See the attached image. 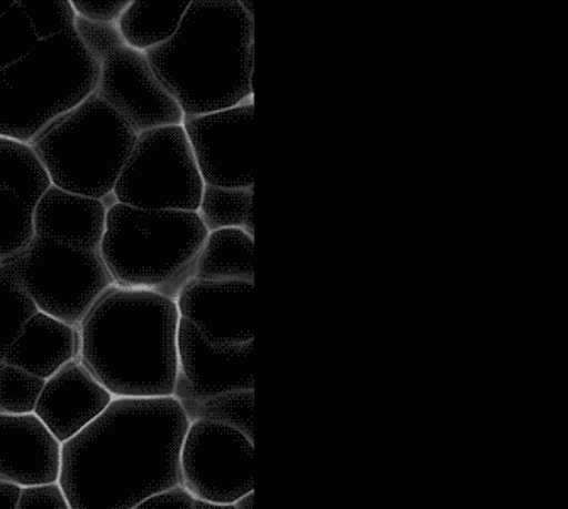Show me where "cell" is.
Here are the masks:
<instances>
[{
    "mask_svg": "<svg viewBox=\"0 0 568 509\" xmlns=\"http://www.w3.org/2000/svg\"><path fill=\"white\" fill-rule=\"evenodd\" d=\"M189 427L175 396L112 399L62 444L58 482L70 509H136L143 499L181 485Z\"/></svg>",
    "mask_w": 568,
    "mask_h": 509,
    "instance_id": "1",
    "label": "cell"
},
{
    "mask_svg": "<svg viewBox=\"0 0 568 509\" xmlns=\"http://www.w3.org/2000/svg\"><path fill=\"white\" fill-rule=\"evenodd\" d=\"M179 323L176 301L114 284L79 325L80 357L114 398L173 396Z\"/></svg>",
    "mask_w": 568,
    "mask_h": 509,
    "instance_id": "2",
    "label": "cell"
},
{
    "mask_svg": "<svg viewBox=\"0 0 568 509\" xmlns=\"http://www.w3.org/2000/svg\"><path fill=\"white\" fill-rule=\"evenodd\" d=\"M144 54L184 116L255 99V18L240 0H194L176 33Z\"/></svg>",
    "mask_w": 568,
    "mask_h": 509,
    "instance_id": "3",
    "label": "cell"
},
{
    "mask_svg": "<svg viewBox=\"0 0 568 509\" xmlns=\"http://www.w3.org/2000/svg\"><path fill=\"white\" fill-rule=\"evenodd\" d=\"M209 232L192 211H148L115 204L108 211L101 255L115 286L175 301Z\"/></svg>",
    "mask_w": 568,
    "mask_h": 509,
    "instance_id": "4",
    "label": "cell"
},
{
    "mask_svg": "<svg viewBox=\"0 0 568 509\" xmlns=\"http://www.w3.org/2000/svg\"><path fill=\"white\" fill-rule=\"evenodd\" d=\"M101 65L75 26L40 41L0 72V136L29 145L48 124L91 98Z\"/></svg>",
    "mask_w": 568,
    "mask_h": 509,
    "instance_id": "5",
    "label": "cell"
},
{
    "mask_svg": "<svg viewBox=\"0 0 568 509\" xmlns=\"http://www.w3.org/2000/svg\"><path fill=\"white\" fill-rule=\"evenodd\" d=\"M136 138L111 105L92 94L48 124L29 146L43 163L51 184L102 200L114 192Z\"/></svg>",
    "mask_w": 568,
    "mask_h": 509,
    "instance_id": "6",
    "label": "cell"
},
{
    "mask_svg": "<svg viewBox=\"0 0 568 509\" xmlns=\"http://www.w3.org/2000/svg\"><path fill=\"white\" fill-rule=\"evenodd\" d=\"M0 268L18 282L38 309L73 326L114 286L101 253L37 235L21 252L0 261Z\"/></svg>",
    "mask_w": 568,
    "mask_h": 509,
    "instance_id": "7",
    "label": "cell"
},
{
    "mask_svg": "<svg viewBox=\"0 0 568 509\" xmlns=\"http://www.w3.org/2000/svg\"><path fill=\"white\" fill-rule=\"evenodd\" d=\"M204 181L182 124L138 134L115 182L119 204L148 211H192L201 206Z\"/></svg>",
    "mask_w": 568,
    "mask_h": 509,
    "instance_id": "8",
    "label": "cell"
},
{
    "mask_svg": "<svg viewBox=\"0 0 568 509\" xmlns=\"http://www.w3.org/2000/svg\"><path fill=\"white\" fill-rule=\"evenodd\" d=\"M181 470L195 498L234 506L255 489V444L230 425L197 419L182 445Z\"/></svg>",
    "mask_w": 568,
    "mask_h": 509,
    "instance_id": "9",
    "label": "cell"
},
{
    "mask_svg": "<svg viewBox=\"0 0 568 509\" xmlns=\"http://www.w3.org/2000/svg\"><path fill=\"white\" fill-rule=\"evenodd\" d=\"M255 99L236 108L184 116L185 134L205 185H255Z\"/></svg>",
    "mask_w": 568,
    "mask_h": 509,
    "instance_id": "10",
    "label": "cell"
},
{
    "mask_svg": "<svg viewBox=\"0 0 568 509\" xmlns=\"http://www.w3.org/2000/svg\"><path fill=\"white\" fill-rule=\"evenodd\" d=\"M95 95L111 105L134 133L184 123V112L153 72L146 54L119 48L101 63Z\"/></svg>",
    "mask_w": 568,
    "mask_h": 509,
    "instance_id": "11",
    "label": "cell"
},
{
    "mask_svg": "<svg viewBox=\"0 0 568 509\" xmlns=\"http://www.w3.org/2000/svg\"><path fill=\"white\" fill-rule=\"evenodd\" d=\"M176 345L175 398H209L231 390L255 389L253 339L240 345H214L187 319L181 318Z\"/></svg>",
    "mask_w": 568,
    "mask_h": 509,
    "instance_id": "12",
    "label": "cell"
},
{
    "mask_svg": "<svg viewBox=\"0 0 568 509\" xmlns=\"http://www.w3.org/2000/svg\"><path fill=\"white\" fill-rule=\"evenodd\" d=\"M253 282L192 278L176 297L187 319L214 345H240L255 339Z\"/></svg>",
    "mask_w": 568,
    "mask_h": 509,
    "instance_id": "13",
    "label": "cell"
},
{
    "mask_svg": "<svg viewBox=\"0 0 568 509\" xmlns=\"http://www.w3.org/2000/svg\"><path fill=\"white\" fill-rule=\"evenodd\" d=\"M112 399L111 390L77 357L44 380L34 415L63 444L99 418Z\"/></svg>",
    "mask_w": 568,
    "mask_h": 509,
    "instance_id": "14",
    "label": "cell"
},
{
    "mask_svg": "<svg viewBox=\"0 0 568 509\" xmlns=\"http://www.w3.org/2000/svg\"><path fill=\"white\" fill-rule=\"evenodd\" d=\"M62 441L34 413L0 415V479L33 486L57 482Z\"/></svg>",
    "mask_w": 568,
    "mask_h": 509,
    "instance_id": "15",
    "label": "cell"
},
{
    "mask_svg": "<svg viewBox=\"0 0 568 509\" xmlns=\"http://www.w3.org/2000/svg\"><path fill=\"white\" fill-rule=\"evenodd\" d=\"M34 235L101 253L108 210L101 200L51 185L34 207Z\"/></svg>",
    "mask_w": 568,
    "mask_h": 509,
    "instance_id": "16",
    "label": "cell"
},
{
    "mask_svg": "<svg viewBox=\"0 0 568 509\" xmlns=\"http://www.w3.org/2000/svg\"><path fill=\"white\" fill-rule=\"evenodd\" d=\"M82 336L79 326L60 322L38 309L26 323L4 362L47 380L73 358L80 357Z\"/></svg>",
    "mask_w": 568,
    "mask_h": 509,
    "instance_id": "17",
    "label": "cell"
},
{
    "mask_svg": "<svg viewBox=\"0 0 568 509\" xmlns=\"http://www.w3.org/2000/svg\"><path fill=\"white\" fill-rule=\"evenodd\" d=\"M253 246L255 238L243 230L224 228L209 233L192 265V278L255 284Z\"/></svg>",
    "mask_w": 568,
    "mask_h": 509,
    "instance_id": "18",
    "label": "cell"
},
{
    "mask_svg": "<svg viewBox=\"0 0 568 509\" xmlns=\"http://www.w3.org/2000/svg\"><path fill=\"white\" fill-rule=\"evenodd\" d=\"M191 2L150 4L131 0L130 8L118 21L119 33L126 47L146 53L166 43L179 30Z\"/></svg>",
    "mask_w": 568,
    "mask_h": 509,
    "instance_id": "19",
    "label": "cell"
},
{
    "mask_svg": "<svg viewBox=\"0 0 568 509\" xmlns=\"http://www.w3.org/2000/svg\"><path fill=\"white\" fill-rule=\"evenodd\" d=\"M50 175L31 146L0 136V187L11 189L31 207L51 187Z\"/></svg>",
    "mask_w": 568,
    "mask_h": 509,
    "instance_id": "20",
    "label": "cell"
},
{
    "mask_svg": "<svg viewBox=\"0 0 568 509\" xmlns=\"http://www.w3.org/2000/svg\"><path fill=\"white\" fill-rule=\"evenodd\" d=\"M253 187H216L205 185L202 191L199 217L207 232L224 228H237L255 238V221H253Z\"/></svg>",
    "mask_w": 568,
    "mask_h": 509,
    "instance_id": "21",
    "label": "cell"
},
{
    "mask_svg": "<svg viewBox=\"0 0 568 509\" xmlns=\"http://www.w3.org/2000/svg\"><path fill=\"white\" fill-rule=\"evenodd\" d=\"M176 399L181 401L189 421L207 419V421L224 423L242 431L250 441L255 444V430H253L255 389L231 390V393L217 394L209 398L179 396Z\"/></svg>",
    "mask_w": 568,
    "mask_h": 509,
    "instance_id": "22",
    "label": "cell"
},
{
    "mask_svg": "<svg viewBox=\"0 0 568 509\" xmlns=\"http://www.w3.org/2000/svg\"><path fill=\"white\" fill-rule=\"evenodd\" d=\"M34 207L11 189L0 187V261L16 255L34 238Z\"/></svg>",
    "mask_w": 568,
    "mask_h": 509,
    "instance_id": "23",
    "label": "cell"
},
{
    "mask_svg": "<svg viewBox=\"0 0 568 509\" xmlns=\"http://www.w3.org/2000/svg\"><path fill=\"white\" fill-rule=\"evenodd\" d=\"M37 311V304L28 293L0 268V360H4L9 347Z\"/></svg>",
    "mask_w": 568,
    "mask_h": 509,
    "instance_id": "24",
    "label": "cell"
},
{
    "mask_svg": "<svg viewBox=\"0 0 568 509\" xmlns=\"http://www.w3.org/2000/svg\"><path fill=\"white\" fill-rule=\"evenodd\" d=\"M44 379L0 360V415L34 413Z\"/></svg>",
    "mask_w": 568,
    "mask_h": 509,
    "instance_id": "25",
    "label": "cell"
},
{
    "mask_svg": "<svg viewBox=\"0 0 568 509\" xmlns=\"http://www.w3.org/2000/svg\"><path fill=\"white\" fill-rule=\"evenodd\" d=\"M40 41L22 0H16L11 11L0 16V72L26 57Z\"/></svg>",
    "mask_w": 568,
    "mask_h": 509,
    "instance_id": "26",
    "label": "cell"
},
{
    "mask_svg": "<svg viewBox=\"0 0 568 509\" xmlns=\"http://www.w3.org/2000/svg\"><path fill=\"white\" fill-rule=\"evenodd\" d=\"M22 6L41 41L57 37L75 24L77 14L72 8V0H63V2H24L22 0Z\"/></svg>",
    "mask_w": 568,
    "mask_h": 509,
    "instance_id": "27",
    "label": "cell"
},
{
    "mask_svg": "<svg viewBox=\"0 0 568 509\" xmlns=\"http://www.w3.org/2000/svg\"><path fill=\"white\" fill-rule=\"evenodd\" d=\"M73 26L83 47L94 57L99 65L108 59L109 54L114 53L119 48L126 47L123 37L119 33L118 24H99L77 16Z\"/></svg>",
    "mask_w": 568,
    "mask_h": 509,
    "instance_id": "28",
    "label": "cell"
},
{
    "mask_svg": "<svg viewBox=\"0 0 568 509\" xmlns=\"http://www.w3.org/2000/svg\"><path fill=\"white\" fill-rule=\"evenodd\" d=\"M18 509H70L69 499L60 482L24 486Z\"/></svg>",
    "mask_w": 568,
    "mask_h": 509,
    "instance_id": "29",
    "label": "cell"
},
{
    "mask_svg": "<svg viewBox=\"0 0 568 509\" xmlns=\"http://www.w3.org/2000/svg\"><path fill=\"white\" fill-rule=\"evenodd\" d=\"M130 4L131 0H72L77 16L99 24H118Z\"/></svg>",
    "mask_w": 568,
    "mask_h": 509,
    "instance_id": "30",
    "label": "cell"
},
{
    "mask_svg": "<svg viewBox=\"0 0 568 509\" xmlns=\"http://www.w3.org/2000/svg\"><path fill=\"white\" fill-rule=\"evenodd\" d=\"M194 501L195 496L181 482L143 499L136 509H192Z\"/></svg>",
    "mask_w": 568,
    "mask_h": 509,
    "instance_id": "31",
    "label": "cell"
},
{
    "mask_svg": "<svg viewBox=\"0 0 568 509\" xmlns=\"http://www.w3.org/2000/svg\"><path fill=\"white\" fill-rule=\"evenodd\" d=\"M22 486L0 479V509H18Z\"/></svg>",
    "mask_w": 568,
    "mask_h": 509,
    "instance_id": "32",
    "label": "cell"
},
{
    "mask_svg": "<svg viewBox=\"0 0 568 509\" xmlns=\"http://www.w3.org/2000/svg\"><path fill=\"white\" fill-rule=\"evenodd\" d=\"M234 508L236 509H253L255 508V489L253 491L246 492L242 498L236 499L234 502Z\"/></svg>",
    "mask_w": 568,
    "mask_h": 509,
    "instance_id": "33",
    "label": "cell"
},
{
    "mask_svg": "<svg viewBox=\"0 0 568 509\" xmlns=\"http://www.w3.org/2000/svg\"><path fill=\"white\" fill-rule=\"evenodd\" d=\"M102 204H104L105 206V210H111V207H114L115 204H118V200H115V195H114V192H111V194H108V195H104V197H102Z\"/></svg>",
    "mask_w": 568,
    "mask_h": 509,
    "instance_id": "34",
    "label": "cell"
},
{
    "mask_svg": "<svg viewBox=\"0 0 568 509\" xmlns=\"http://www.w3.org/2000/svg\"><path fill=\"white\" fill-rule=\"evenodd\" d=\"M16 0H0V16L8 14L14 6Z\"/></svg>",
    "mask_w": 568,
    "mask_h": 509,
    "instance_id": "35",
    "label": "cell"
}]
</instances>
